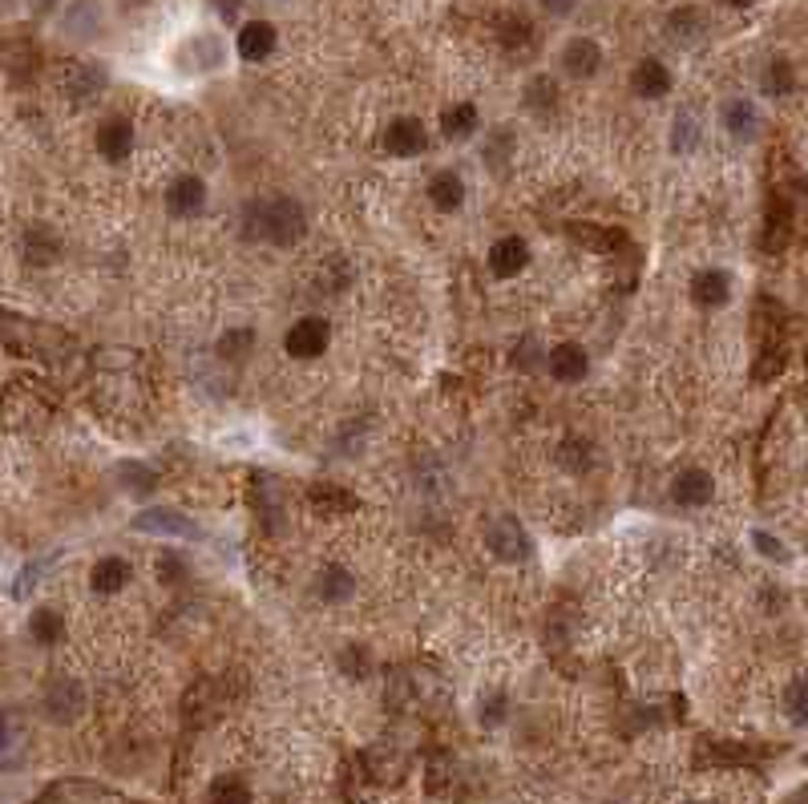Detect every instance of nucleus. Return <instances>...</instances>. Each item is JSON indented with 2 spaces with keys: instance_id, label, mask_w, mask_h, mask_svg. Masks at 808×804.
I'll list each match as a JSON object with an SVG mask.
<instances>
[{
  "instance_id": "20",
  "label": "nucleus",
  "mask_w": 808,
  "mask_h": 804,
  "mask_svg": "<svg viewBox=\"0 0 808 804\" xmlns=\"http://www.w3.org/2000/svg\"><path fill=\"white\" fill-rule=\"evenodd\" d=\"M25 259H29L33 267L57 263V259H61V239H57V231H53V227H29V235H25Z\"/></svg>"
},
{
  "instance_id": "13",
  "label": "nucleus",
  "mask_w": 808,
  "mask_h": 804,
  "mask_svg": "<svg viewBox=\"0 0 808 804\" xmlns=\"http://www.w3.org/2000/svg\"><path fill=\"white\" fill-rule=\"evenodd\" d=\"M29 752V732L17 716H0V768H21Z\"/></svg>"
},
{
  "instance_id": "14",
  "label": "nucleus",
  "mask_w": 808,
  "mask_h": 804,
  "mask_svg": "<svg viewBox=\"0 0 808 804\" xmlns=\"http://www.w3.org/2000/svg\"><path fill=\"white\" fill-rule=\"evenodd\" d=\"M728 295H732V279L724 271H699L691 279V299L699 308H720L728 304Z\"/></svg>"
},
{
  "instance_id": "31",
  "label": "nucleus",
  "mask_w": 808,
  "mask_h": 804,
  "mask_svg": "<svg viewBox=\"0 0 808 804\" xmlns=\"http://www.w3.org/2000/svg\"><path fill=\"white\" fill-rule=\"evenodd\" d=\"M699 146V122L691 118V114H679L675 118V134H671V150L675 154H687V150H695Z\"/></svg>"
},
{
  "instance_id": "44",
  "label": "nucleus",
  "mask_w": 808,
  "mask_h": 804,
  "mask_svg": "<svg viewBox=\"0 0 808 804\" xmlns=\"http://www.w3.org/2000/svg\"><path fill=\"white\" fill-rule=\"evenodd\" d=\"M724 5H732V9H748L752 0H724Z\"/></svg>"
},
{
  "instance_id": "25",
  "label": "nucleus",
  "mask_w": 808,
  "mask_h": 804,
  "mask_svg": "<svg viewBox=\"0 0 808 804\" xmlns=\"http://www.w3.org/2000/svg\"><path fill=\"white\" fill-rule=\"evenodd\" d=\"M477 106L473 102H461V106H449L445 110V118H441V134L449 138V142H465V138H473L477 134Z\"/></svg>"
},
{
  "instance_id": "16",
  "label": "nucleus",
  "mask_w": 808,
  "mask_h": 804,
  "mask_svg": "<svg viewBox=\"0 0 808 804\" xmlns=\"http://www.w3.org/2000/svg\"><path fill=\"white\" fill-rule=\"evenodd\" d=\"M239 57L243 61H267L271 57V49H275V29L267 25V21H247L243 29H239Z\"/></svg>"
},
{
  "instance_id": "9",
  "label": "nucleus",
  "mask_w": 808,
  "mask_h": 804,
  "mask_svg": "<svg viewBox=\"0 0 808 804\" xmlns=\"http://www.w3.org/2000/svg\"><path fill=\"white\" fill-rule=\"evenodd\" d=\"M425 142H429V134L417 118H392L384 130V150L396 158H417L425 150Z\"/></svg>"
},
{
  "instance_id": "10",
  "label": "nucleus",
  "mask_w": 808,
  "mask_h": 804,
  "mask_svg": "<svg viewBox=\"0 0 808 804\" xmlns=\"http://www.w3.org/2000/svg\"><path fill=\"white\" fill-rule=\"evenodd\" d=\"M562 69L574 81H590L602 69V45L590 41V37H570L566 49H562Z\"/></svg>"
},
{
  "instance_id": "27",
  "label": "nucleus",
  "mask_w": 808,
  "mask_h": 804,
  "mask_svg": "<svg viewBox=\"0 0 808 804\" xmlns=\"http://www.w3.org/2000/svg\"><path fill=\"white\" fill-rule=\"evenodd\" d=\"M211 804H251V784L235 772H223L211 780Z\"/></svg>"
},
{
  "instance_id": "26",
  "label": "nucleus",
  "mask_w": 808,
  "mask_h": 804,
  "mask_svg": "<svg viewBox=\"0 0 808 804\" xmlns=\"http://www.w3.org/2000/svg\"><path fill=\"white\" fill-rule=\"evenodd\" d=\"M356 594V578L344 566H324L320 570V598L324 602H348Z\"/></svg>"
},
{
  "instance_id": "28",
  "label": "nucleus",
  "mask_w": 808,
  "mask_h": 804,
  "mask_svg": "<svg viewBox=\"0 0 808 804\" xmlns=\"http://www.w3.org/2000/svg\"><path fill=\"white\" fill-rule=\"evenodd\" d=\"M590 461H594V449H590V441H582V437H566L562 445H558V465L566 469V473H586L590 469Z\"/></svg>"
},
{
  "instance_id": "30",
  "label": "nucleus",
  "mask_w": 808,
  "mask_h": 804,
  "mask_svg": "<svg viewBox=\"0 0 808 804\" xmlns=\"http://www.w3.org/2000/svg\"><path fill=\"white\" fill-rule=\"evenodd\" d=\"M33 635H37V643H57L61 635H65V619L57 615V611H49V607H41V611H33Z\"/></svg>"
},
{
  "instance_id": "5",
  "label": "nucleus",
  "mask_w": 808,
  "mask_h": 804,
  "mask_svg": "<svg viewBox=\"0 0 808 804\" xmlns=\"http://www.w3.org/2000/svg\"><path fill=\"white\" fill-rule=\"evenodd\" d=\"M485 546L501 562H526L530 558V542H526V530L518 526V518H497L485 530Z\"/></svg>"
},
{
  "instance_id": "2",
  "label": "nucleus",
  "mask_w": 808,
  "mask_h": 804,
  "mask_svg": "<svg viewBox=\"0 0 808 804\" xmlns=\"http://www.w3.org/2000/svg\"><path fill=\"white\" fill-rule=\"evenodd\" d=\"M101 89H106V69H101V65L69 61V65L61 69V93L69 97V102L85 106V102H93V97H97Z\"/></svg>"
},
{
  "instance_id": "41",
  "label": "nucleus",
  "mask_w": 808,
  "mask_h": 804,
  "mask_svg": "<svg viewBox=\"0 0 808 804\" xmlns=\"http://www.w3.org/2000/svg\"><path fill=\"white\" fill-rule=\"evenodd\" d=\"M574 235L578 239H586V243H619V235H606V231H598V227H574Z\"/></svg>"
},
{
  "instance_id": "39",
  "label": "nucleus",
  "mask_w": 808,
  "mask_h": 804,
  "mask_svg": "<svg viewBox=\"0 0 808 804\" xmlns=\"http://www.w3.org/2000/svg\"><path fill=\"white\" fill-rule=\"evenodd\" d=\"M425 784H429V792H445V788H449V760H445V756H441L437 764H429Z\"/></svg>"
},
{
  "instance_id": "4",
  "label": "nucleus",
  "mask_w": 808,
  "mask_h": 804,
  "mask_svg": "<svg viewBox=\"0 0 808 804\" xmlns=\"http://www.w3.org/2000/svg\"><path fill=\"white\" fill-rule=\"evenodd\" d=\"M328 340H332V332H328V324L320 320V316H303V320H295L291 328H287V352L295 356V360H316L324 348H328Z\"/></svg>"
},
{
  "instance_id": "17",
  "label": "nucleus",
  "mask_w": 808,
  "mask_h": 804,
  "mask_svg": "<svg viewBox=\"0 0 808 804\" xmlns=\"http://www.w3.org/2000/svg\"><path fill=\"white\" fill-rule=\"evenodd\" d=\"M631 89H635L639 97H667V89H671V69H667L663 61L647 57V61L635 65V73H631Z\"/></svg>"
},
{
  "instance_id": "36",
  "label": "nucleus",
  "mask_w": 808,
  "mask_h": 804,
  "mask_svg": "<svg viewBox=\"0 0 808 804\" xmlns=\"http://www.w3.org/2000/svg\"><path fill=\"white\" fill-rule=\"evenodd\" d=\"M505 712H510V699H505L501 691H497V695H485V703H481V724L493 728V724L505 720Z\"/></svg>"
},
{
  "instance_id": "40",
  "label": "nucleus",
  "mask_w": 808,
  "mask_h": 804,
  "mask_svg": "<svg viewBox=\"0 0 808 804\" xmlns=\"http://www.w3.org/2000/svg\"><path fill=\"white\" fill-rule=\"evenodd\" d=\"M186 562L178 558V554H166V558H158V574H162V582H178L186 570H182Z\"/></svg>"
},
{
  "instance_id": "35",
  "label": "nucleus",
  "mask_w": 808,
  "mask_h": 804,
  "mask_svg": "<svg viewBox=\"0 0 808 804\" xmlns=\"http://www.w3.org/2000/svg\"><path fill=\"white\" fill-rule=\"evenodd\" d=\"M372 659H368V651L360 647V643H352V647H344V655H340V667H344V675H352V679H364L372 667H368Z\"/></svg>"
},
{
  "instance_id": "7",
  "label": "nucleus",
  "mask_w": 808,
  "mask_h": 804,
  "mask_svg": "<svg viewBox=\"0 0 808 804\" xmlns=\"http://www.w3.org/2000/svg\"><path fill=\"white\" fill-rule=\"evenodd\" d=\"M134 530H142V534H158V538H202L198 522H190L186 514L166 510V506H154V510L138 514V518H134Z\"/></svg>"
},
{
  "instance_id": "23",
  "label": "nucleus",
  "mask_w": 808,
  "mask_h": 804,
  "mask_svg": "<svg viewBox=\"0 0 808 804\" xmlns=\"http://www.w3.org/2000/svg\"><path fill=\"white\" fill-rule=\"evenodd\" d=\"M126 582H130V562L126 558H101L93 566V574H89V586L97 594H118Z\"/></svg>"
},
{
  "instance_id": "38",
  "label": "nucleus",
  "mask_w": 808,
  "mask_h": 804,
  "mask_svg": "<svg viewBox=\"0 0 808 804\" xmlns=\"http://www.w3.org/2000/svg\"><path fill=\"white\" fill-rule=\"evenodd\" d=\"M752 542H756V550H760V554H768L772 562H784V558H788V550H784V546H780V542H776L768 530H756V534H752Z\"/></svg>"
},
{
  "instance_id": "15",
  "label": "nucleus",
  "mask_w": 808,
  "mask_h": 804,
  "mask_svg": "<svg viewBox=\"0 0 808 804\" xmlns=\"http://www.w3.org/2000/svg\"><path fill=\"white\" fill-rule=\"evenodd\" d=\"M522 106L534 114V118H550L554 110H558V81L550 77V73H538V77H530V85H526V93H522Z\"/></svg>"
},
{
  "instance_id": "24",
  "label": "nucleus",
  "mask_w": 808,
  "mask_h": 804,
  "mask_svg": "<svg viewBox=\"0 0 808 804\" xmlns=\"http://www.w3.org/2000/svg\"><path fill=\"white\" fill-rule=\"evenodd\" d=\"M703 13L695 9V5H683V9H675L671 17H667V37L675 41V45H691V41H699L703 37Z\"/></svg>"
},
{
  "instance_id": "12",
  "label": "nucleus",
  "mask_w": 808,
  "mask_h": 804,
  "mask_svg": "<svg viewBox=\"0 0 808 804\" xmlns=\"http://www.w3.org/2000/svg\"><path fill=\"white\" fill-rule=\"evenodd\" d=\"M526 259H530L526 239H518V235H505V239H497V243H493V251H489V271H493L497 279H514V275L526 267Z\"/></svg>"
},
{
  "instance_id": "11",
  "label": "nucleus",
  "mask_w": 808,
  "mask_h": 804,
  "mask_svg": "<svg viewBox=\"0 0 808 804\" xmlns=\"http://www.w3.org/2000/svg\"><path fill=\"white\" fill-rule=\"evenodd\" d=\"M97 150H101V158H110V162H122V158H130V150H134V122L130 118H106L97 126Z\"/></svg>"
},
{
  "instance_id": "45",
  "label": "nucleus",
  "mask_w": 808,
  "mask_h": 804,
  "mask_svg": "<svg viewBox=\"0 0 808 804\" xmlns=\"http://www.w3.org/2000/svg\"><path fill=\"white\" fill-rule=\"evenodd\" d=\"M122 5H138V0H122Z\"/></svg>"
},
{
  "instance_id": "21",
  "label": "nucleus",
  "mask_w": 808,
  "mask_h": 804,
  "mask_svg": "<svg viewBox=\"0 0 808 804\" xmlns=\"http://www.w3.org/2000/svg\"><path fill=\"white\" fill-rule=\"evenodd\" d=\"M308 501H312V510L316 514H352L356 506H360V501L348 493V489H340V485H312L308 489Z\"/></svg>"
},
{
  "instance_id": "33",
  "label": "nucleus",
  "mask_w": 808,
  "mask_h": 804,
  "mask_svg": "<svg viewBox=\"0 0 808 804\" xmlns=\"http://www.w3.org/2000/svg\"><path fill=\"white\" fill-rule=\"evenodd\" d=\"M530 41V21H522V17H505L501 21V45L505 49H522Z\"/></svg>"
},
{
  "instance_id": "46",
  "label": "nucleus",
  "mask_w": 808,
  "mask_h": 804,
  "mask_svg": "<svg viewBox=\"0 0 808 804\" xmlns=\"http://www.w3.org/2000/svg\"><path fill=\"white\" fill-rule=\"evenodd\" d=\"M796 804H808V796H800V800H796Z\"/></svg>"
},
{
  "instance_id": "42",
  "label": "nucleus",
  "mask_w": 808,
  "mask_h": 804,
  "mask_svg": "<svg viewBox=\"0 0 808 804\" xmlns=\"http://www.w3.org/2000/svg\"><path fill=\"white\" fill-rule=\"evenodd\" d=\"M514 364H518V368H534V364H538V348L526 340V344L514 352Z\"/></svg>"
},
{
  "instance_id": "37",
  "label": "nucleus",
  "mask_w": 808,
  "mask_h": 804,
  "mask_svg": "<svg viewBox=\"0 0 808 804\" xmlns=\"http://www.w3.org/2000/svg\"><path fill=\"white\" fill-rule=\"evenodd\" d=\"M122 473H126V485H134V489H142V493L158 485L154 469H146V465H122Z\"/></svg>"
},
{
  "instance_id": "6",
  "label": "nucleus",
  "mask_w": 808,
  "mask_h": 804,
  "mask_svg": "<svg viewBox=\"0 0 808 804\" xmlns=\"http://www.w3.org/2000/svg\"><path fill=\"white\" fill-rule=\"evenodd\" d=\"M202 207H207V182H202L198 174H182V178L170 182L166 211L174 219H194V215H202Z\"/></svg>"
},
{
  "instance_id": "29",
  "label": "nucleus",
  "mask_w": 808,
  "mask_h": 804,
  "mask_svg": "<svg viewBox=\"0 0 808 804\" xmlns=\"http://www.w3.org/2000/svg\"><path fill=\"white\" fill-rule=\"evenodd\" d=\"M784 712H788L792 724L808 728V679L788 683V691H784Z\"/></svg>"
},
{
  "instance_id": "8",
  "label": "nucleus",
  "mask_w": 808,
  "mask_h": 804,
  "mask_svg": "<svg viewBox=\"0 0 808 804\" xmlns=\"http://www.w3.org/2000/svg\"><path fill=\"white\" fill-rule=\"evenodd\" d=\"M712 493H716V481H712V473H707V469H683L671 481V497H675V506H683V510L707 506Z\"/></svg>"
},
{
  "instance_id": "18",
  "label": "nucleus",
  "mask_w": 808,
  "mask_h": 804,
  "mask_svg": "<svg viewBox=\"0 0 808 804\" xmlns=\"http://www.w3.org/2000/svg\"><path fill=\"white\" fill-rule=\"evenodd\" d=\"M586 368H590V356H586L578 344H558V348L550 352V372H554L562 384H578V380L586 376Z\"/></svg>"
},
{
  "instance_id": "3",
  "label": "nucleus",
  "mask_w": 808,
  "mask_h": 804,
  "mask_svg": "<svg viewBox=\"0 0 808 804\" xmlns=\"http://www.w3.org/2000/svg\"><path fill=\"white\" fill-rule=\"evenodd\" d=\"M45 712L57 720V724H73L81 712H85V687L69 675H57L49 687H45Z\"/></svg>"
},
{
  "instance_id": "43",
  "label": "nucleus",
  "mask_w": 808,
  "mask_h": 804,
  "mask_svg": "<svg viewBox=\"0 0 808 804\" xmlns=\"http://www.w3.org/2000/svg\"><path fill=\"white\" fill-rule=\"evenodd\" d=\"M538 5H542L546 13H554V17H566V13L574 9V0H538Z\"/></svg>"
},
{
  "instance_id": "19",
  "label": "nucleus",
  "mask_w": 808,
  "mask_h": 804,
  "mask_svg": "<svg viewBox=\"0 0 808 804\" xmlns=\"http://www.w3.org/2000/svg\"><path fill=\"white\" fill-rule=\"evenodd\" d=\"M429 198H433V207L445 211V215L461 211V203H465V182H461V174L441 170V174L429 182Z\"/></svg>"
},
{
  "instance_id": "22",
  "label": "nucleus",
  "mask_w": 808,
  "mask_h": 804,
  "mask_svg": "<svg viewBox=\"0 0 808 804\" xmlns=\"http://www.w3.org/2000/svg\"><path fill=\"white\" fill-rule=\"evenodd\" d=\"M756 126H760V118H756V106H752V102L736 97V102L724 106V130H728L736 142H752V138H756Z\"/></svg>"
},
{
  "instance_id": "32",
  "label": "nucleus",
  "mask_w": 808,
  "mask_h": 804,
  "mask_svg": "<svg viewBox=\"0 0 808 804\" xmlns=\"http://www.w3.org/2000/svg\"><path fill=\"white\" fill-rule=\"evenodd\" d=\"M792 81H796V77H792V65H788L784 57H776V61L768 65V73H764V89H768V93H776V97H780V93H788V89H792Z\"/></svg>"
},
{
  "instance_id": "34",
  "label": "nucleus",
  "mask_w": 808,
  "mask_h": 804,
  "mask_svg": "<svg viewBox=\"0 0 808 804\" xmlns=\"http://www.w3.org/2000/svg\"><path fill=\"white\" fill-rule=\"evenodd\" d=\"M251 340H255V336H251L247 328L227 332V336H223V344H219V356H223V360H243V356L251 352Z\"/></svg>"
},
{
  "instance_id": "1",
  "label": "nucleus",
  "mask_w": 808,
  "mask_h": 804,
  "mask_svg": "<svg viewBox=\"0 0 808 804\" xmlns=\"http://www.w3.org/2000/svg\"><path fill=\"white\" fill-rule=\"evenodd\" d=\"M243 235L251 243H271V247H295L308 235V219L295 198H271V203H251L243 211Z\"/></svg>"
}]
</instances>
